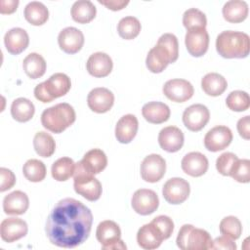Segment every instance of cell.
<instances>
[{
  "label": "cell",
  "instance_id": "cell-28",
  "mask_svg": "<svg viewBox=\"0 0 250 250\" xmlns=\"http://www.w3.org/2000/svg\"><path fill=\"white\" fill-rule=\"evenodd\" d=\"M81 162L90 173L96 175L105 169L107 165V157L102 149L93 148L84 154Z\"/></svg>",
  "mask_w": 250,
  "mask_h": 250
},
{
  "label": "cell",
  "instance_id": "cell-32",
  "mask_svg": "<svg viewBox=\"0 0 250 250\" xmlns=\"http://www.w3.org/2000/svg\"><path fill=\"white\" fill-rule=\"evenodd\" d=\"M22 67L29 78L37 79L44 75L46 71V62L41 55L30 53L24 58Z\"/></svg>",
  "mask_w": 250,
  "mask_h": 250
},
{
  "label": "cell",
  "instance_id": "cell-45",
  "mask_svg": "<svg viewBox=\"0 0 250 250\" xmlns=\"http://www.w3.org/2000/svg\"><path fill=\"white\" fill-rule=\"evenodd\" d=\"M0 176H1V185H0L1 192L12 188L16 184V176L10 169L1 167Z\"/></svg>",
  "mask_w": 250,
  "mask_h": 250
},
{
  "label": "cell",
  "instance_id": "cell-12",
  "mask_svg": "<svg viewBox=\"0 0 250 250\" xmlns=\"http://www.w3.org/2000/svg\"><path fill=\"white\" fill-rule=\"evenodd\" d=\"M163 94L172 102L185 103L193 96L194 89L188 80L176 78L168 80L164 84Z\"/></svg>",
  "mask_w": 250,
  "mask_h": 250
},
{
  "label": "cell",
  "instance_id": "cell-22",
  "mask_svg": "<svg viewBox=\"0 0 250 250\" xmlns=\"http://www.w3.org/2000/svg\"><path fill=\"white\" fill-rule=\"evenodd\" d=\"M169 63H171V57L164 46L156 44L148 51L146 64L150 72L160 73L167 67Z\"/></svg>",
  "mask_w": 250,
  "mask_h": 250
},
{
  "label": "cell",
  "instance_id": "cell-49",
  "mask_svg": "<svg viewBox=\"0 0 250 250\" xmlns=\"http://www.w3.org/2000/svg\"><path fill=\"white\" fill-rule=\"evenodd\" d=\"M19 6L18 0H1L0 1V13L5 14H13Z\"/></svg>",
  "mask_w": 250,
  "mask_h": 250
},
{
  "label": "cell",
  "instance_id": "cell-36",
  "mask_svg": "<svg viewBox=\"0 0 250 250\" xmlns=\"http://www.w3.org/2000/svg\"><path fill=\"white\" fill-rule=\"evenodd\" d=\"M142 25L140 21L132 16L125 17L121 19L117 24V31L121 38L125 40H131L136 38L140 31Z\"/></svg>",
  "mask_w": 250,
  "mask_h": 250
},
{
  "label": "cell",
  "instance_id": "cell-26",
  "mask_svg": "<svg viewBox=\"0 0 250 250\" xmlns=\"http://www.w3.org/2000/svg\"><path fill=\"white\" fill-rule=\"evenodd\" d=\"M169 106L161 102H149L142 108L144 118L152 124H161L166 122L170 117Z\"/></svg>",
  "mask_w": 250,
  "mask_h": 250
},
{
  "label": "cell",
  "instance_id": "cell-14",
  "mask_svg": "<svg viewBox=\"0 0 250 250\" xmlns=\"http://www.w3.org/2000/svg\"><path fill=\"white\" fill-rule=\"evenodd\" d=\"M185 43L188 52L193 57L203 56L209 46V34L206 28H192L187 31Z\"/></svg>",
  "mask_w": 250,
  "mask_h": 250
},
{
  "label": "cell",
  "instance_id": "cell-41",
  "mask_svg": "<svg viewBox=\"0 0 250 250\" xmlns=\"http://www.w3.org/2000/svg\"><path fill=\"white\" fill-rule=\"evenodd\" d=\"M238 157L232 152H224L216 160V168L223 176H230V172Z\"/></svg>",
  "mask_w": 250,
  "mask_h": 250
},
{
  "label": "cell",
  "instance_id": "cell-8",
  "mask_svg": "<svg viewBox=\"0 0 250 250\" xmlns=\"http://www.w3.org/2000/svg\"><path fill=\"white\" fill-rule=\"evenodd\" d=\"M190 192L189 184L183 178H171L163 186L162 194L170 204H181L185 202Z\"/></svg>",
  "mask_w": 250,
  "mask_h": 250
},
{
  "label": "cell",
  "instance_id": "cell-38",
  "mask_svg": "<svg viewBox=\"0 0 250 250\" xmlns=\"http://www.w3.org/2000/svg\"><path fill=\"white\" fill-rule=\"evenodd\" d=\"M226 104L232 111H245L250 106V97L247 92L240 90L232 91L227 97Z\"/></svg>",
  "mask_w": 250,
  "mask_h": 250
},
{
  "label": "cell",
  "instance_id": "cell-7",
  "mask_svg": "<svg viewBox=\"0 0 250 250\" xmlns=\"http://www.w3.org/2000/svg\"><path fill=\"white\" fill-rule=\"evenodd\" d=\"M96 237L104 250L127 249V246L121 240V229L119 226L111 220L103 221L98 225Z\"/></svg>",
  "mask_w": 250,
  "mask_h": 250
},
{
  "label": "cell",
  "instance_id": "cell-33",
  "mask_svg": "<svg viewBox=\"0 0 250 250\" xmlns=\"http://www.w3.org/2000/svg\"><path fill=\"white\" fill-rule=\"evenodd\" d=\"M35 112L34 104L31 101L25 98L16 99L11 105L12 117L18 122L29 121Z\"/></svg>",
  "mask_w": 250,
  "mask_h": 250
},
{
  "label": "cell",
  "instance_id": "cell-42",
  "mask_svg": "<svg viewBox=\"0 0 250 250\" xmlns=\"http://www.w3.org/2000/svg\"><path fill=\"white\" fill-rule=\"evenodd\" d=\"M230 176L238 183L250 182V160L238 159L234 164Z\"/></svg>",
  "mask_w": 250,
  "mask_h": 250
},
{
  "label": "cell",
  "instance_id": "cell-47",
  "mask_svg": "<svg viewBox=\"0 0 250 250\" xmlns=\"http://www.w3.org/2000/svg\"><path fill=\"white\" fill-rule=\"evenodd\" d=\"M237 131L244 140L250 139V116L246 115L237 122Z\"/></svg>",
  "mask_w": 250,
  "mask_h": 250
},
{
  "label": "cell",
  "instance_id": "cell-35",
  "mask_svg": "<svg viewBox=\"0 0 250 250\" xmlns=\"http://www.w3.org/2000/svg\"><path fill=\"white\" fill-rule=\"evenodd\" d=\"M33 146L36 153L42 157H50L56 150V143L53 137L43 131L35 134L33 139Z\"/></svg>",
  "mask_w": 250,
  "mask_h": 250
},
{
  "label": "cell",
  "instance_id": "cell-1",
  "mask_svg": "<svg viewBox=\"0 0 250 250\" xmlns=\"http://www.w3.org/2000/svg\"><path fill=\"white\" fill-rule=\"evenodd\" d=\"M92 223L91 210L81 201L66 197L53 207L45 231L52 244L62 248H75L89 237Z\"/></svg>",
  "mask_w": 250,
  "mask_h": 250
},
{
  "label": "cell",
  "instance_id": "cell-34",
  "mask_svg": "<svg viewBox=\"0 0 250 250\" xmlns=\"http://www.w3.org/2000/svg\"><path fill=\"white\" fill-rule=\"evenodd\" d=\"M75 169L74 161L69 157H61L52 165V177L58 182H64L73 176Z\"/></svg>",
  "mask_w": 250,
  "mask_h": 250
},
{
  "label": "cell",
  "instance_id": "cell-20",
  "mask_svg": "<svg viewBox=\"0 0 250 250\" xmlns=\"http://www.w3.org/2000/svg\"><path fill=\"white\" fill-rule=\"evenodd\" d=\"M88 72L97 78L107 76L113 67L111 58L103 52H97L92 54L86 63Z\"/></svg>",
  "mask_w": 250,
  "mask_h": 250
},
{
  "label": "cell",
  "instance_id": "cell-17",
  "mask_svg": "<svg viewBox=\"0 0 250 250\" xmlns=\"http://www.w3.org/2000/svg\"><path fill=\"white\" fill-rule=\"evenodd\" d=\"M27 224L20 218L13 217L5 219L0 225L1 238L8 243H12L22 238L27 234Z\"/></svg>",
  "mask_w": 250,
  "mask_h": 250
},
{
  "label": "cell",
  "instance_id": "cell-4",
  "mask_svg": "<svg viewBox=\"0 0 250 250\" xmlns=\"http://www.w3.org/2000/svg\"><path fill=\"white\" fill-rule=\"evenodd\" d=\"M73 188L76 193L89 201L98 200L103 191L102 184L82 164L81 160L75 163L73 173Z\"/></svg>",
  "mask_w": 250,
  "mask_h": 250
},
{
  "label": "cell",
  "instance_id": "cell-29",
  "mask_svg": "<svg viewBox=\"0 0 250 250\" xmlns=\"http://www.w3.org/2000/svg\"><path fill=\"white\" fill-rule=\"evenodd\" d=\"M71 18L78 23H88L92 21L97 14L95 5L89 0H78L71 7Z\"/></svg>",
  "mask_w": 250,
  "mask_h": 250
},
{
  "label": "cell",
  "instance_id": "cell-31",
  "mask_svg": "<svg viewBox=\"0 0 250 250\" xmlns=\"http://www.w3.org/2000/svg\"><path fill=\"white\" fill-rule=\"evenodd\" d=\"M25 20L32 25H42L49 18L48 8L41 2L32 1L29 2L23 12Z\"/></svg>",
  "mask_w": 250,
  "mask_h": 250
},
{
  "label": "cell",
  "instance_id": "cell-16",
  "mask_svg": "<svg viewBox=\"0 0 250 250\" xmlns=\"http://www.w3.org/2000/svg\"><path fill=\"white\" fill-rule=\"evenodd\" d=\"M87 104L92 111L104 113L112 107L114 104V95L106 88H94L88 94Z\"/></svg>",
  "mask_w": 250,
  "mask_h": 250
},
{
  "label": "cell",
  "instance_id": "cell-40",
  "mask_svg": "<svg viewBox=\"0 0 250 250\" xmlns=\"http://www.w3.org/2000/svg\"><path fill=\"white\" fill-rule=\"evenodd\" d=\"M220 232L224 235L235 240L238 239L242 232V225L240 221L234 216H227L220 222Z\"/></svg>",
  "mask_w": 250,
  "mask_h": 250
},
{
  "label": "cell",
  "instance_id": "cell-27",
  "mask_svg": "<svg viewBox=\"0 0 250 250\" xmlns=\"http://www.w3.org/2000/svg\"><path fill=\"white\" fill-rule=\"evenodd\" d=\"M222 13L227 21L238 23L246 20L248 16V5L242 0H230L224 5Z\"/></svg>",
  "mask_w": 250,
  "mask_h": 250
},
{
  "label": "cell",
  "instance_id": "cell-6",
  "mask_svg": "<svg viewBox=\"0 0 250 250\" xmlns=\"http://www.w3.org/2000/svg\"><path fill=\"white\" fill-rule=\"evenodd\" d=\"M176 242L182 250H207L212 248L213 240L205 229L186 224L180 229Z\"/></svg>",
  "mask_w": 250,
  "mask_h": 250
},
{
  "label": "cell",
  "instance_id": "cell-46",
  "mask_svg": "<svg viewBox=\"0 0 250 250\" xmlns=\"http://www.w3.org/2000/svg\"><path fill=\"white\" fill-rule=\"evenodd\" d=\"M211 249H224V250H235L236 244L234 243L233 239L227 235H222L215 238L212 242Z\"/></svg>",
  "mask_w": 250,
  "mask_h": 250
},
{
  "label": "cell",
  "instance_id": "cell-43",
  "mask_svg": "<svg viewBox=\"0 0 250 250\" xmlns=\"http://www.w3.org/2000/svg\"><path fill=\"white\" fill-rule=\"evenodd\" d=\"M157 44L164 46L170 54L171 63L175 62L179 57V43L177 37L172 33H164L157 41Z\"/></svg>",
  "mask_w": 250,
  "mask_h": 250
},
{
  "label": "cell",
  "instance_id": "cell-44",
  "mask_svg": "<svg viewBox=\"0 0 250 250\" xmlns=\"http://www.w3.org/2000/svg\"><path fill=\"white\" fill-rule=\"evenodd\" d=\"M151 223L159 229V231L161 232L164 240L168 239L174 230V223L173 220L165 215H160L155 217Z\"/></svg>",
  "mask_w": 250,
  "mask_h": 250
},
{
  "label": "cell",
  "instance_id": "cell-19",
  "mask_svg": "<svg viewBox=\"0 0 250 250\" xmlns=\"http://www.w3.org/2000/svg\"><path fill=\"white\" fill-rule=\"evenodd\" d=\"M183 171L191 177H200L208 170L207 157L198 151H192L186 154L181 163Z\"/></svg>",
  "mask_w": 250,
  "mask_h": 250
},
{
  "label": "cell",
  "instance_id": "cell-24",
  "mask_svg": "<svg viewBox=\"0 0 250 250\" xmlns=\"http://www.w3.org/2000/svg\"><path fill=\"white\" fill-rule=\"evenodd\" d=\"M139 122L135 115H123L115 126V137L121 144H129L138 132Z\"/></svg>",
  "mask_w": 250,
  "mask_h": 250
},
{
  "label": "cell",
  "instance_id": "cell-3",
  "mask_svg": "<svg viewBox=\"0 0 250 250\" xmlns=\"http://www.w3.org/2000/svg\"><path fill=\"white\" fill-rule=\"evenodd\" d=\"M75 119V111L67 103H60L54 106L46 108L41 114V123L43 127L55 134L62 133L74 123Z\"/></svg>",
  "mask_w": 250,
  "mask_h": 250
},
{
  "label": "cell",
  "instance_id": "cell-9",
  "mask_svg": "<svg viewBox=\"0 0 250 250\" xmlns=\"http://www.w3.org/2000/svg\"><path fill=\"white\" fill-rule=\"evenodd\" d=\"M132 208L140 215L146 216L157 210L159 198L155 191L147 188H140L136 190L131 199Z\"/></svg>",
  "mask_w": 250,
  "mask_h": 250
},
{
  "label": "cell",
  "instance_id": "cell-11",
  "mask_svg": "<svg viewBox=\"0 0 250 250\" xmlns=\"http://www.w3.org/2000/svg\"><path fill=\"white\" fill-rule=\"evenodd\" d=\"M210 119V112L207 106L201 104H191L183 113L184 125L192 132H198L205 127Z\"/></svg>",
  "mask_w": 250,
  "mask_h": 250
},
{
  "label": "cell",
  "instance_id": "cell-2",
  "mask_svg": "<svg viewBox=\"0 0 250 250\" xmlns=\"http://www.w3.org/2000/svg\"><path fill=\"white\" fill-rule=\"evenodd\" d=\"M216 50L226 59H242L249 55L250 38L241 31H222L216 39Z\"/></svg>",
  "mask_w": 250,
  "mask_h": 250
},
{
  "label": "cell",
  "instance_id": "cell-39",
  "mask_svg": "<svg viewBox=\"0 0 250 250\" xmlns=\"http://www.w3.org/2000/svg\"><path fill=\"white\" fill-rule=\"evenodd\" d=\"M183 24L187 30L192 28H205L207 24V19L203 12L196 8L188 9L183 15Z\"/></svg>",
  "mask_w": 250,
  "mask_h": 250
},
{
  "label": "cell",
  "instance_id": "cell-5",
  "mask_svg": "<svg viewBox=\"0 0 250 250\" xmlns=\"http://www.w3.org/2000/svg\"><path fill=\"white\" fill-rule=\"evenodd\" d=\"M70 88V78L64 73L58 72L50 76L46 81L38 84L34 88V96L42 103H50L67 94Z\"/></svg>",
  "mask_w": 250,
  "mask_h": 250
},
{
  "label": "cell",
  "instance_id": "cell-30",
  "mask_svg": "<svg viewBox=\"0 0 250 250\" xmlns=\"http://www.w3.org/2000/svg\"><path fill=\"white\" fill-rule=\"evenodd\" d=\"M228 87L226 78L216 72L207 73L201 80V88L205 94L212 97L222 95Z\"/></svg>",
  "mask_w": 250,
  "mask_h": 250
},
{
  "label": "cell",
  "instance_id": "cell-18",
  "mask_svg": "<svg viewBox=\"0 0 250 250\" xmlns=\"http://www.w3.org/2000/svg\"><path fill=\"white\" fill-rule=\"evenodd\" d=\"M158 143L167 152H176L184 145V133L176 126L164 127L158 134Z\"/></svg>",
  "mask_w": 250,
  "mask_h": 250
},
{
  "label": "cell",
  "instance_id": "cell-23",
  "mask_svg": "<svg viewBox=\"0 0 250 250\" xmlns=\"http://www.w3.org/2000/svg\"><path fill=\"white\" fill-rule=\"evenodd\" d=\"M4 43L10 54L19 55L27 48L29 44V37L24 29L21 27H14L6 32L4 36Z\"/></svg>",
  "mask_w": 250,
  "mask_h": 250
},
{
  "label": "cell",
  "instance_id": "cell-15",
  "mask_svg": "<svg viewBox=\"0 0 250 250\" xmlns=\"http://www.w3.org/2000/svg\"><path fill=\"white\" fill-rule=\"evenodd\" d=\"M58 43L64 53L70 55L76 54L84 45V35L78 28L68 26L60 31Z\"/></svg>",
  "mask_w": 250,
  "mask_h": 250
},
{
  "label": "cell",
  "instance_id": "cell-25",
  "mask_svg": "<svg viewBox=\"0 0 250 250\" xmlns=\"http://www.w3.org/2000/svg\"><path fill=\"white\" fill-rule=\"evenodd\" d=\"M28 206V196L21 190H15L6 195L3 199V210L8 215L24 214Z\"/></svg>",
  "mask_w": 250,
  "mask_h": 250
},
{
  "label": "cell",
  "instance_id": "cell-13",
  "mask_svg": "<svg viewBox=\"0 0 250 250\" xmlns=\"http://www.w3.org/2000/svg\"><path fill=\"white\" fill-rule=\"evenodd\" d=\"M231 141V130L227 126L220 125L213 127L206 133L204 137V146L209 151L216 152L228 147Z\"/></svg>",
  "mask_w": 250,
  "mask_h": 250
},
{
  "label": "cell",
  "instance_id": "cell-48",
  "mask_svg": "<svg viewBox=\"0 0 250 250\" xmlns=\"http://www.w3.org/2000/svg\"><path fill=\"white\" fill-rule=\"evenodd\" d=\"M98 2L104 6H105L107 9L112 10V11H119L125 8L128 4V0H98Z\"/></svg>",
  "mask_w": 250,
  "mask_h": 250
},
{
  "label": "cell",
  "instance_id": "cell-21",
  "mask_svg": "<svg viewBox=\"0 0 250 250\" xmlns=\"http://www.w3.org/2000/svg\"><path fill=\"white\" fill-rule=\"evenodd\" d=\"M164 240L159 229L150 222L141 227L137 233V242L139 246L146 250L156 249Z\"/></svg>",
  "mask_w": 250,
  "mask_h": 250
},
{
  "label": "cell",
  "instance_id": "cell-37",
  "mask_svg": "<svg viewBox=\"0 0 250 250\" xmlns=\"http://www.w3.org/2000/svg\"><path fill=\"white\" fill-rule=\"evenodd\" d=\"M22 173L28 181L38 183L45 179L47 170L45 164L41 160L29 159L23 164Z\"/></svg>",
  "mask_w": 250,
  "mask_h": 250
},
{
  "label": "cell",
  "instance_id": "cell-10",
  "mask_svg": "<svg viewBox=\"0 0 250 250\" xmlns=\"http://www.w3.org/2000/svg\"><path fill=\"white\" fill-rule=\"evenodd\" d=\"M166 162L159 154H149L146 156L141 164V177L148 183H156L165 175Z\"/></svg>",
  "mask_w": 250,
  "mask_h": 250
}]
</instances>
